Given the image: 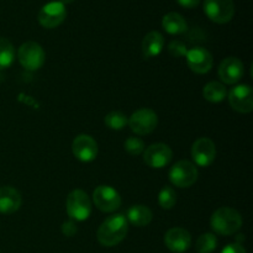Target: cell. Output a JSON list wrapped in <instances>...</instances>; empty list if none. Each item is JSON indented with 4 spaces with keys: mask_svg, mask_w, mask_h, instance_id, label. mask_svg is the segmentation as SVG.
<instances>
[{
    "mask_svg": "<svg viewBox=\"0 0 253 253\" xmlns=\"http://www.w3.org/2000/svg\"><path fill=\"white\" fill-rule=\"evenodd\" d=\"M128 231V222L123 214L106 217L99 226L96 237L101 246L114 247L125 240Z\"/></svg>",
    "mask_w": 253,
    "mask_h": 253,
    "instance_id": "6da1fadb",
    "label": "cell"
},
{
    "mask_svg": "<svg viewBox=\"0 0 253 253\" xmlns=\"http://www.w3.org/2000/svg\"><path fill=\"white\" fill-rule=\"evenodd\" d=\"M210 226L212 231L222 236L234 235L241 229L242 217L237 210L232 208L222 207L219 208L210 219Z\"/></svg>",
    "mask_w": 253,
    "mask_h": 253,
    "instance_id": "7a4b0ae2",
    "label": "cell"
},
{
    "mask_svg": "<svg viewBox=\"0 0 253 253\" xmlns=\"http://www.w3.org/2000/svg\"><path fill=\"white\" fill-rule=\"evenodd\" d=\"M66 210L74 221H85L91 214V202L88 194L82 189L72 190L67 197Z\"/></svg>",
    "mask_w": 253,
    "mask_h": 253,
    "instance_id": "3957f363",
    "label": "cell"
},
{
    "mask_svg": "<svg viewBox=\"0 0 253 253\" xmlns=\"http://www.w3.org/2000/svg\"><path fill=\"white\" fill-rule=\"evenodd\" d=\"M17 58L20 64L27 71H37L43 66L46 61V54L43 48L37 42L29 41L20 46L17 51Z\"/></svg>",
    "mask_w": 253,
    "mask_h": 253,
    "instance_id": "277c9868",
    "label": "cell"
},
{
    "mask_svg": "<svg viewBox=\"0 0 253 253\" xmlns=\"http://www.w3.org/2000/svg\"><path fill=\"white\" fill-rule=\"evenodd\" d=\"M131 131L138 136L150 135L158 125V116L152 109L142 108L135 111L127 120Z\"/></svg>",
    "mask_w": 253,
    "mask_h": 253,
    "instance_id": "5b68a950",
    "label": "cell"
},
{
    "mask_svg": "<svg viewBox=\"0 0 253 253\" xmlns=\"http://www.w3.org/2000/svg\"><path fill=\"white\" fill-rule=\"evenodd\" d=\"M198 168L189 161H179L169 170V180L174 187L189 188L197 182Z\"/></svg>",
    "mask_w": 253,
    "mask_h": 253,
    "instance_id": "8992f818",
    "label": "cell"
},
{
    "mask_svg": "<svg viewBox=\"0 0 253 253\" xmlns=\"http://www.w3.org/2000/svg\"><path fill=\"white\" fill-rule=\"evenodd\" d=\"M204 11L211 21L227 24L234 19L235 4L232 0H205Z\"/></svg>",
    "mask_w": 253,
    "mask_h": 253,
    "instance_id": "52a82bcc",
    "label": "cell"
},
{
    "mask_svg": "<svg viewBox=\"0 0 253 253\" xmlns=\"http://www.w3.org/2000/svg\"><path fill=\"white\" fill-rule=\"evenodd\" d=\"M93 202L103 212H114L121 207V197L110 185H99L93 192Z\"/></svg>",
    "mask_w": 253,
    "mask_h": 253,
    "instance_id": "ba28073f",
    "label": "cell"
},
{
    "mask_svg": "<svg viewBox=\"0 0 253 253\" xmlns=\"http://www.w3.org/2000/svg\"><path fill=\"white\" fill-rule=\"evenodd\" d=\"M66 5L61 1H49L39 12V22L44 29H56L66 20Z\"/></svg>",
    "mask_w": 253,
    "mask_h": 253,
    "instance_id": "9c48e42d",
    "label": "cell"
},
{
    "mask_svg": "<svg viewBox=\"0 0 253 253\" xmlns=\"http://www.w3.org/2000/svg\"><path fill=\"white\" fill-rule=\"evenodd\" d=\"M190 153L194 165L199 167H209L216 157V147L212 140L208 137H200L193 143Z\"/></svg>",
    "mask_w": 253,
    "mask_h": 253,
    "instance_id": "30bf717a",
    "label": "cell"
},
{
    "mask_svg": "<svg viewBox=\"0 0 253 253\" xmlns=\"http://www.w3.org/2000/svg\"><path fill=\"white\" fill-rule=\"evenodd\" d=\"M173 157V152L170 147L166 143H153L150 147L143 151V161L151 168L166 167L170 163Z\"/></svg>",
    "mask_w": 253,
    "mask_h": 253,
    "instance_id": "8fae6325",
    "label": "cell"
},
{
    "mask_svg": "<svg viewBox=\"0 0 253 253\" xmlns=\"http://www.w3.org/2000/svg\"><path fill=\"white\" fill-rule=\"evenodd\" d=\"M72 152H73L74 157L81 162H93L98 156V143L91 136L82 133L73 140Z\"/></svg>",
    "mask_w": 253,
    "mask_h": 253,
    "instance_id": "7c38bea8",
    "label": "cell"
},
{
    "mask_svg": "<svg viewBox=\"0 0 253 253\" xmlns=\"http://www.w3.org/2000/svg\"><path fill=\"white\" fill-rule=\"evenodd\" d=\"M229 103L235 111L249 114L253 110V90L247 84L236 85L230 90Z\"/></svg>",
    "mask_w": 253,
    "mask_h": 253,
    "instance_id": "4fadbf2b",
    "label": "cell"
},
{
    "mask_svg": "<svg viewBox=\"0 0 253 253\" xmlns=\"http://www.w3.org/2000/svg\"><path fill=\"white\" fill-rule=\"evenodd\" d=\"M187 57V64L190 71L197 74H207L211 71L214 59L211 53L203 47H194L189 49L185 54Z\"/></svg>",
    "mask_w": 253,
    "mask_h": 253,
    "instance_id": "5bb4252c",
    "label": "cell"
},
{
    "mask_svg": "<svg viewBox=\"0 0 253 253\" xmlns=\"http://www.w3.org/2000/svg\"><path fill=\"white\" fill-rule=\"evenodd\" d=\"M217 73L222 83L231 85L241 81L245 74V66L236 57H227L220 63Z\"/></svg>",
    "mask_w": 253,
    "mask_h": 253,
    "instance_id": "9a60e30c",
    "label": "cell"
},
{
    "mask_svg": "<svg viewBox=\"0 0 253 253\" xmlns=\"http://www.w3.org/2000/svg\"><path fill=\"white\" fill-rule=\"evenodd\" d=\"M165 244L169 251L174 253H184L192 246V236L182 227H173L165 235Z\"/></svg>",
    "mask_w": 253,
    "mask_h": 253,
    "instance_id": "2e32d148",
    "label": "cell"
},
{
    "mask_svg": "<svg viewBox=\"0 0 253 253\" xmlns=\"http://www.w3.org/2000/svg\"><path fill=\"white\" fill-rule=\"evenodd\" d=\"M21 204L22 198L19 190L12 187L0 188V214H14Z\"/></svg>",
    "mask_w": 253,
    "mask_h": 253,
    "instance_id": "e0dca14e",
    "label": "cell"
},
{
    "mask_svg": "<svg viewBox=\"0 0 253 253\" xmlns=\"http://www.w3.org/2000/svg\"><path fill=\"white\" fill-rule=\"evenodd\" d=\"M165 46V39L162 34L158 31H151L143 37L142 41V52L143 57L147 59L157 57L162 52Z\"/></svg>",
    "mask_w": 253,
    "mask_h": 253,
    "instance_id": "ac0fdd59",
    "label": "cell"
},
{
    "mask_svg": "<svg viewBox=\"0 0 253 253\" xmlns=\"http://www.w3.org/2000/svg\"><path fill=\"white\" fill-rule=\"evenodd\" d=\"M126 220L137 227L147 226L152 221V211L146 205H133L127 210Z\"/></svg>",
    "mask_w": 253,
    "mask_h": 253,
    "instance_id": "d6986e66",
    "label": "cell"
},
{
    "mask_svg": "<svg viewBox=\"0 0 253 253\" xmlns=\"http://www.w3.org/2000/svg\"><path fill=\"white\" fill-rule=\"evenodd\" d=\"M162 27L169 35H182L187 32L188 24L178 12H168L162 19Z\"/></svg>",
    "mask_w": 253,
    "mask_h": 253,
    "instance_id": "ffe728a7",
    "label": "cell"
},
{
    "mask_svg": "<svg viewBox=\"0 0 253 253\" xmlns=\"http://www.w3.org/2000/svg\"><path fill=\"white\" fill-rule=\"evenodd\" d=\"M203 95H204L205 100L210 101V103H220V101H222L226 98L227 91L222 83L210 82L203 89Z\"/></svg>",
    "mask_w": 253,
    "mask_h": 253,
    "instance_id": "44dd1931",
    "label": "cell"
},
{
    "mask_svg": "<svg viewBox=\"0 0 253 253\" xmlns=\"http://www.w3.org/2000/svg\"><path fill=\"white\" fill-rule=\"evenodd\" d=\"M15 61L14 44L5 37H0V69L9 68Z\"/></svg>",
    "mask_w": 253,
    "mask_h": 253,
    "instance_id": "7402d4cb",
    "label": "cell"
},
{
    "mask_svg": "<svg viewBox=\"0 0 253 253\" xmlns=\"http://www.w3.org/2000/svg\"><path fill=\"white\" fill-rule=\"evenodd\" d=\"M217 246V239L214 234H203L198 237L195 250L198 253H212Z\"/></svg>",
    "mask_w": 253,
    "mask_h": 253,
    "instance_id": "603a6c76",
    "label": "cell"
},
{
    "mask_svg": "<svg viewBox=\"0 0 253 253\" xmlns=\"http://www.w3.org/2000/svg\"><path fill=\"white\" fill-rule=\"evenodd\" d=\"M158 203L160 207L165 210H170L174 208L175 203H177V194H175L174 189L169 185H166L161 189L160 195H158Z\"/></svg>",
    "mask_w": 253,
    "mask_h": 253,
    "instance_id": "cb8c5ba5",
    "label": "cell"
},
{
    "mask_svg": "<svg viewBox=\"0 0 253 253\" xmlns=\"http://www.w3.org/2000/svg\"><path fill=\"white\" fill-rule=\"evenodd\" d=\"M104 123L108 126L110 130H123L126 125H127V118L125 114L120 113V111H111L104 119Z\"/></svg>",
    "mask_w": 253,
    "mask_h": 253,
    "instance_id": "d4e9b609",
    "label": "cell"
},
{
    "mask_svg": "<svg viewBox=\"0 0 253 253\" xmlns=\"http://www.w3.org/2000/svg\"><path fill=\"white\" fill-rule=\"evenodd\" d=\"M125 147L126 152L131 156H140L145 151V142L138 137H128L125 141Z\"/></svg>",
    "mask_w": 253,
    "mask_h": 253,
    "instance_id": "484cf974",
    "label": "cell"
},
{
    "mask_svg": "<svg viewBox=\"0 0 253 253\" xmlns=\"http://www.w3.org/2000/svg\"><path fill=\"white\" fill-rule=\"evenodd\" d=\"M168 51H169L170 56L177 57V58L185 56L188 52L184 42L179 41V40H174V41L170 42L169 46H168Z\"/></svg>",
    "mask_w": 253,
    "mask_h": 253,
    "instance_id": "4316f807",
    "label": "cell"
},
{
    "mask_svg": "<svg viewBox=\"0 0 253 253\" xmlns=\"http://www.w3.org/2000/svg\"><path fill=\"white\" fill-rule=\"evenodd\" d=\"M78 231V227H77L76 222L73 220L71 221H66L63 225H62V234L67 237H73L74 235Z\"/></svg>",
    "mask_w": 253,
    "mask_h": 253,
    "instance_id": "83f0119b",
    "label": "cell"
},
{
    "mask_svg": "<svg viewBox=\"0 0 253 253\" xmlns=\"http://www.w3.org/2000/svg\"><path fill=\"white\" fill-rule=\"evenodd\" d=\"M221 253H247L241 244H230L224 247Z\"/></svg>",
    "mask_w": 253,
    "mask_h": 253,
    "instance_id": "f1b7e54d",
    "label": "cell"
},
{
    "mask_svg": "<svg viewBox=\"0 0 253 253\" xmlns=\"http://www.w3.org/2000/svg\"><path fill=\"white\" fill-rule=\"evenodd\" d=\"M177 2L185 9H194L200 4V0H177Z\"/></svg>",
    "mask_w": 253,
    "mask_h": 253,
    "instance_id": "f546056e",
    "label": "cell"
},
{
    "mask_svg": "<svg viewBox=\"0 0 253 253\" xmlns=\"http://www.w3.org/2000/svg\"><path fill=\"white\" fill-rule=\"evenodd\" d=\"M59 1H61L63 5H67V4H71V2H73L74 0H59Z\"/></svg>",
    "mask_w": 253,
    "mask_h": 253,
    "instance_id": "4dcf8cb0",
    "label": "cell"
},
{
    "mask_svg": "<svg viewBox=\"0 0 253 253\" xmlns=\"http://www.w3.org/2000/svg\"><path fill=\"white\" fill-rule=\"evenodd\" d=\"M0 253H1V252H0Z\"/></svg>",
    "mask_w": 253,
    "mask_h": 253,
    "instance_id": "1f68e13d",
    "label": "cell"
}]
</instances>
